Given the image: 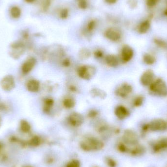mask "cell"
<instances>
[{
    "instance_id": "obj_1",
    "label": "cell",
    "mask_w": 167,
    "mask_h": 167,
    "mask_svg": "<svg viewBox=\"0 0 167 167\" xmlns=\"http://www.w3.org/2000/svg\"><path fill=\"white\" fill-rule=\"evenodd\" d=\"M26 47L23 41H16L9 47V54L12 58L18 60L25 54Z\"/></svg>"
},
{
    "instance_id": "obj_2",
    "label": "cell",
    "mask_w": 167,
    "mask_h": 167,
    "mask_svg": "<svg viewBox=\"0 0 167 167\" xmlns=\"http://www.w3.org/2000/svg\"><path fill=\"white\" fill-rule=\"evenodd\" d=\"M150 92L160 97L167 96V85L163 80L158 78L149 85Z\"/></svg>"
},
{
    "instance_id": "obj_3",
    "label": "cell",
    "mask_w": 167,
    "mask_h": 167,
    "mask_svg": "<svg viewBox=\"0 0 167 167\" xmlns=\"http://www.w3.org/2000/svg\"><path fill=\"white\" fill-rule=\"evenodd\" d=\"M103 143L101 141L94 137L88 138L81 143V147L85 151L100 150L103 148Z\"/></svg>"
},
{
    "instance_id": "obj_4",
    "label": "cell",
    "mask_w": 167,
    "mask_h": 167,
    "mask_svg": "<svg viewBox=\"0 0 167 167\" xmlns=\"http://www.w3.org/2000/svg\"><path fill=\"white\" fill-rule=\"evenodd\" d=\"M77 73L81 78L89 80L91 79L96 75V69L92 66L85 65L78 68Z\"/></svg>"
},
{
    "instance_id": "obj_5",
    "label": "cell",
    "mask_w": 167,
    "mask_h": 167,
    "mask_svg": "<svg viewBox=\"0 0 167 167\" xmlns=\"http://www.w3.org/2000/svg\"><path fill=\"white\" fill-rule=\"evenodd\" d=\"M16 83L13 76L9 74L5 76L0 81V87L4 91L10 92L15 88Z\"/></svg>"
},
{
    "instance_id": "obj_6",
    "label": "cell",
    "mask_w": 167,
    "mask_h": 167,
    "mask_svg": "<svg viewBox=\"0 0 167 167\" xmlns=\"http://www.w3.org/2000/svg\"><path fill=\"white\" fill-rule=\"evenodd\" d=\"M148 124L149 130L152 131H163L167 129V123L163 119H155Z\"/></svg>"
},
{
    "instance_id": "obj_7",
    "label": "cell",
    "mask_w": 167,
    "mask_h": 167,
    "mask_svg": "<svg viewBox=\"0 0 167 167\" xmlns=\"http://www.w3.org/2000/svg\"><path fill=\"white\" fill-rule=\"evenodd\" d=\"M155 75L151 69H148L144 72L140 77V83L144 86H149L155 80Z\"/></svg>"
},
{
    "instance_id": "obj_8",
    "label": "cell",
    "mask_w": 167,
    "mask_h": 167,
    "mask_svg": "<svg viewBox=\"0 0 167 167\" xmlns=\"http://www.w3.org/2000/svg\"><path fill=\"white\" fill-rule=\"evenodd\" d=\"M84 120L83 115L75 112L71 113L68 118L69 124L74 127L80 126L84 122Z\"/></svg>"
},
{
    "instance_id": "obj_9",
    "label": "cell",
    "mask_w": 167,
    "mask_h": 167,
    "mask_svg": "<svg viewBox=\"0 0 167 167\" xmlns=\"http://www.w3.org/2000/svg\"><path fill=\"white\" fill-rule=\"evenodd\" d=\"M132 92V86L127 83H124L118 88L115 93L117 96H119L122 98H126L127 96H129Z\"/></svg>"
},
{
    "instance_id": "obj_10",
    "label": "cell",
    "mask_w": 167,
    "mask_h": 167,
    "mask_svg": "<svg viewBox=\"0 0 167 167\" xmlns=\"http://www.w3.org/2000/svg\"><path fill=\"white\" fill-rule=\"evenodd\" d=\"M123 139L126 143L134 145L137 143L138 137L135 132L131 130H127L124 132Z\"/></svg>"
},
{
    "instance_id": "obj_11",
    "label": "cell",
    "mask_w": 167,
    "mask_h": 167,
    "mask_svg": "<svg viewBox=\"0 0 167 167\" xmlns=\"http://www.w3.org/2000/svg\"><path fill=\"white\" fill-rule=\"evenodd\" d=\"M36 59L34 57H30L23 64L21 67L22 71L24 74L30 73L33 69L36 64Z\"/></svg>"
},
{
    "instance_id": "obj_12",
    "label": "cell",
    "mask_w": 167,
    "mask_h": 167,
    "mask_svg": "<svg viewBox=\"0 0 167 167\" xmlns=\"http://www.w3.org/2000/svg\"><path fill=\"white\" fill-rule=\"evenodd\" d=\"M134 55V50L130 47L125 45L121 50L122 60L124 63H127L131 60Z\"/></svg>"
},
{
    "instance_id": "obj_13",
    "label": "cell",
    "mask_w": 167,
    "mask_h": 167,
    "mask_svg": "<svg viewBox=\"0 0 167 167\" xmlns=\"http://www.w3.org/2000/svg\"><path fill=\"white\" fill-rule=\"evenodd\" d=\"M106 37L112 41L117 42L120 40L121 38V34L117 30L114 29H109L105 32Z\"/></svg>"
},
{
    "instance_id": "obj_14",
    "label": "cell",
    "mask_w": 167,
    "mask_h": 167,
    "mask_svg": "<svg viewBox=\"0 0 167 167\" xmlns=\"http://www.w3.org/2000/svg\"><path fill=\"white\" fill-rule=\"evenodd\" d=\"M115 114L118 118L122 120L129 117L130 113L125 106H117L115 110Z\"/></svg>"
},
{
    "instance_id": "obj_15",
    "label": "cell",
    "mask_w": 167,
    "mask_h": 167,
    "mask_svg": "<svg viewBox=\"0 0 167 167\" xmlns=\"http://www.w3.org/2000/svg\"><path fill=\"white\" fill-rule=\"evenodd\" d=\"M40 82L35 79L29 80L26 84V89L30 92H37L40 89Z\"/></svg>"
},
{
    "instance_id": "obj_16",
    "label": "cell",
    "mask_w": 167,
    "mask_h": 167,
    "mask_svg": "<svg viewBox=\"0 0 167 167\" xmlns=\"http://www.w3.org/2000/svg\"><path fill=\"white\" fill-rule=\"evenodd\" d=\"M167 148V138H163L155 144L153 150L155 152H158L160 150Z\"/></svg>"
},
{
    "instance_id": "obj_17",
    "label": "cell",
    "mask_w": 167,
    "mask_h": 167,
    "mask_svg": "<svg viewBox=\"0 0 167 167\" xmlns=\"http://www.w3.org/2000/svg\"><path fill=\"white\" fill-rule=\"evenodd\" d=\"M105 61L106 64L110 67H116L119 64V60L116 56L113 55L106 56Z\"/></svg>"
},
{
    "instance_id": "obj_18",
    "label": "cell",
    "mask_w": 167,
    "mask_h": 167,
    "mask_svg": "<svg viewBox=\"0 0 167 167\" xmlns=\"http://www.w3.org/2000/svg\"><path fill=\"white\" fill-rule=\"evenodd\" d=\"M54 105V100L52 98H47L43 101V110L46 114H48L50 112Z\"/></svg>"
},
{
    "instance_id": "obj_19",
    "label": "cell",
    "mask_w": 167,
    "mask_h": 167,
    "mask_svg": "<svg viewBox=\"0 0 167 167\" xmlns=\"http://www.w3.org/2000/svg\"><path fill=\"white\" fill-rule=\"evenodd\" d=\"M151 27L150 20H146L141 23L138 27V32L140 34H145L148 31Z\"/></svg>"
},
{
    "instance_id": "obj_20",
    "label": "cell",
    "mask_w": 167,
    "mask_h": 167,
    "mask_svg": "<svg viewBox=\"0 0 167 167\" xmlns=\"http://www.w3.org/2000/svg\"><path fill=\"white\" fill-rule=\"evenodd\" d=\"M90 93L92 96L94 97H98L101 99L105 98L106 96L105 92L97 88H93L90 91Z\"/></svg>"
},
{
    "instance_id": "obj_21",
    "label": "cell",
    "mask_w": 167,
    "mask_h": 167,
    "mask_svg": "<svg viewBox=\"0 0 167 167\" xmlns=\"http://www.w3.org/2000/svg\"><path fill=\"white\" fill-rule=\"evenodd\" d=\"M144 63L147 65H152L156 62V58L154 55L150 53H145L143 57Z\"/></svg>"
},
{
    "instance_id": "obj_22",
    "label": "cell",
    "mask_w": 167,
    "mask_h": 167,
    "mask_svg": "<svg viewBox=\"0 0 167 167\" xmlns=\"http://www.w3.org/2000/svg\"><path fill=\"white\" fill-rule=\"evenodd\" d=\"M20 128L24 133H28L31 129V126L26 120L22 119L20 121Z\"/></svg>"
},
{
    "instance_id": "obj_23",
    "label": "cell",
    "mask_w": 167,
    "mask_h": 167,
    "mask_svg": "<svg viewBox=\"0 0 167 167\" xmlns=\"http://www.w3.org/2000/svg\"><path fill=\"white\" fill-rule=\"evenodd\" d=\"M10 14L13 18L18 19L21 15V10L17 6H12L10 9Z\"/></svg>"
},
{
    "instance_id": "obj_24",
    "label": "cell",
    "mask_w": 167,
    "mask_h": 167,
    "mask_svg": "<svg viewBox=\"0 0 167 167\" xmlns=\"http://www.w3.org/2000/svg\"><path fill=\"white\" fill-rule=\"evenodd\" d=\"M63 105L67 109H71L75 105V102L71 98H67L64 100Z\"/></svg>"
},
{
    "instance_id": "obj_25",
    "label": "cell",
    "mask_w": 167,
    "mask_h": 167,
    "mask_svg": "<svg viewBox=\"0 0 167 167\" xmlns=\"http://www.w3.org/2000/svg\"><path fill=\"white\" fill-rule=\"evenodd\" d=\"M91 53L90 51L87 48H83L80 50L79 53L80 58L81 60H85L89 58L90 56Z\"/></svg>"
},
{
    "instance_id": "obj_26",
    "label": "cell",
    "mask_w": 167,
    "mask_h": 167,
    "mask_svg": "<svg viewBox=\"0 0 167 167\" xmlns=\"http://www.w3.org/2000/svg\"><path fill=\"white\" fill-rule=\"evenodd\" d=\"M154 42L155 44L160 48H163V49L167 48V43L164 40L159 38H155L154 39Z\"/></svg>"
},
{
    "instance_id": "obj_27",
    "label": "cell",
    "mask_w": 167,
    "mask_h": 167,
    "mask_svg": "<svg viewBox=\"0 0 167 167\" xmlns=\"http://www.w3.org/2000/svg\"><path fill=\"white\" fill-rule=\"evenodd\" d=\"M144 101V98L143 96H138L134 99V102H133L134 106L135 107H139L141 106L143 104Z\"/></svg>"
},
{
    "instance_id": "obj_28",
    "label": "cell",
    "mask_w": 167,
    "mask_h": 167,
    "mask_svg": "<svg viewBox=\"0 0 167 167\" xmlns=\"http://www.w3.org/2000/svg\"><path fill=\"white\" fill-rule=\"evenodd\" d=\"M144 151H145L144 148L142 147L141 146H139L134 149L131 152L133 155H141V154H143Z\"/></svg>"
},
{
    "instance_id": "obj_29",
    "label": "cell",
    "mask_w": 167,
    "mask_h": 167,
    "mask_svg": "<svg viewBox=\"0 0 167 167\" xmlns=\"http://www.w3.org/2000/svg\"><path fill=\"white\" fill-rule=\"evenodd\" d=\"M96 22L94 20L90 21L89 23H88V26H87V30L89 32H92L93 31L96 27Z\"/></svg>"
},
{
    "instance_id": "obj_30",
    "label": "cell",
    "mask_w": 167,
    "mask_h": 167,
    "mask_svg": "<svg viewBox=\"0 0 167 167\" xmlns=\"http://www.w3.org/2000/svg\"><path fill=\"white\" fill-rule=\"evenodd\" d=\"M159 0H146V4L150 8L155 6L158 3Z\"/></svg>"
},
{
    "instance_id": "obj_31",
    "label": "cell",
    "mask_w": 167,
    "mask_h": 167,
    "mask_svg": "<svg viewBox=\"0 0 167 167\" xmlns=\"http://www.w3.org/2000/svg\"><path fill=\"white\" fill-rule=\"evenodd\" d=\"M78 6L82 9H85L88 8V3L86 0H78Z\"/></svg>"
},
{
    "instance_id": "obj_32",
    "label": "cell",
    "mask_w": 167,
    "mask_h": 167,
    "mask_svg": "<svg viewBox=\"0 0 167 167\" xmlns=\"http://www.w3.org/2000/svg\"><path fill=\"white\" fill-rule=\"evenodd\" d=\"M68 15V9H63L60 12V17L63 19L67 18Z\"/></svg>"
},
{
    "instance_id": "obj_33",
    "label": "cell",
    "mask_w": 167,
    "mask_h": 167,
    "mask_svg": "<svg viewBox=\"0 0 167 167\" xmlns=\"http://www.w3.org/2000/svg\"><path fill=\"white\" fill-rule=\"evenodd\" d=\"M67 167H80V163L77 160H73L68 163Z\"/></svg>"
},
{
    "instance_id": "obj_34",
    "label": "cell",
    "mask_w": 167,
    "mask_h": 167,
    "mask_svg": "<svg viewBox=\"0 0 167 167\" xmlns=\"http://www.w3.org/2000/svg\"><path fill=\"white\" fill-rule=\"evenodd\" d=\"M51 0H43V10H47L49 6L50 5Z\"/></svg>"
},
{
    "instance_id": "obj_35",
    "label": "cell",
    "mask_w": 167,
    "mask_h": 167,
    "mask_svg": "<svg viewBox=\"0 0 167 167\" xmlns=\"http://www.w3.org/2000/svg\"><path fill=\"white\" fill-rule=\"evenodd\" d=\"M94 55L96 58H101L103 57L104 53L102 51L100 50H96L94 52Z\"/></svg>"
},
{
    "instance_id": "obj_36",
    "label": "cell",
    "mask_w": 167,
    "mask_h": 167,
    "mask_svg": "<svg viewBox=\"0 0 167 167\" xmlns=\"http://www.w3.org/2000/svg\"><path fill=\"white\" fill-rule=\"evenodd\" d=\"M40 142V138L37 136H35L31 140V143L32 144V145H34V146L39 145Z\"/></svg>"
},
{
    "instance_id": "obj_37",
    "label": "cell",
    "mask_w": 167,
    "mask_h": 167,
    "mask_svg": "<svg viewBox=\"0 0 167 167\" xmlns=\"http://www.w3.org/2000/svg\"><path fill=\"white\" fill-rule=\"evenodd\" d=\"M98 114V112L96 110H91L88 113V117L89 118H94L96 117Z\"/></svg>"
},
{
    "instance_id": "obj_38",
    "label": "cell",
    "mask_w": 167,
    "mask_h": 167,
    "mask_svg": "<svg viewBox=\"0 0 167 167\" xmlns=\"http://www.w3.org/2000/svg\"><path fill=\"white\" fill-rule=\"evenodd\" d=\"M71 64V61L68 58L64 59L63 61H62V65L64 67H68Z\"/></svg>"
},
{
    "instance_id": "obj_39",
    "label": "cell",
    "mask_w": 167,
    "mask_h": 167,
    "mask_svg": "<svg viewBox=\"0 0 167 167\" xmlns=\"http://www.w3.org/2000/svg\"><path fill=\"white\" fill-rule=\"evenodd\" d=\"M118 148H119V151L121 152H124L127 151V148L123 144H120L118 146Z\"/></svg>"
},
{
    "instance_id": "obj_40",
    "label": "cell",
    "mask_w": 167,
    "mask_h": 167,
    "mask_svg": "<svg viewBox=\"0 0 167 167\" xmlns=\"http://www.w3.org/2000/svg\"><path fill=\"white\" fill-rule=\"evenodd\" d=\"M108 165L110 167H115L116 166V163H115V161H113V159H110L108 160Z\"/></svg>"
},
{
    "instance_id": "obj_41",
    "label": "cell",
    "mask_w": 167,
    "mask_h": 167,
    "mask_svg": "<svg viewBox=\"0 0 167 167\" xmlns=\"http://www.w3.org/2000/svg\"><path fill=\"white\" fill-rule=\"evenodd\" d=\"M69 89H70V90L72 92H75L77 91V88L73 85H71V86L69 87Z\"/></svg>"
},
{
    "instance_id": "obj_42",
    "label": "cell",
    "mask_w": 167,
    "mask_h": 167,
    "mask_svg": "<svg viewBox=\"0 0 167 167\" xmlns=\"http://www.w3.org/2000/svg\"><path fill=\"white\" fill-rule=\"evenodd\" d=\"M117 0H105L106 3L109 4H114L116 3Z\"/></svg>"
},
{
    "instance_id": "obj_43",
    "label": "cell",
    "mask_w": 167,
    "mask_h": 167,
    "mask_svg": "<svg viewBox=\"0 0 167 167\" xmlns=\"http://www.w3.org/2000/svg\"><path fill=\"white\" fill-rule=\"evenodd\" d=\"M25 1L26 2V3H30V4L34 3L35 1V0H25Z\"/></svg>"
},
{
    "instance_id": "obj_44",
    "label": "cell",
    "mask_w": 167,
    "mask_h": 167,
    "mask_svg": "<svg viewBox=\"0 0 167 167\" xmlns=\"http://www.w3.org/2000/svg\"><path fill=\"white\" fill-rule=\"evenodd\" d=\"M165 15H166V16H167V8L166 9V10H165L164 11Z\"/></svg>"
},
{
    "instance_id": "obj_45",
    "label": "cell",
    "mask_w": 167,
    "mask_h": 167,
    "mask_svg": "<svg viewBox=\"0 0 167 167\" xmlns=\"http://www.w3.org/2000/svg\"><path fill=\"white\" fill-rule=\"evenodd\" d=\"M2 125V119L0 117V127Z\"/></svg>"
}]
</instances>
